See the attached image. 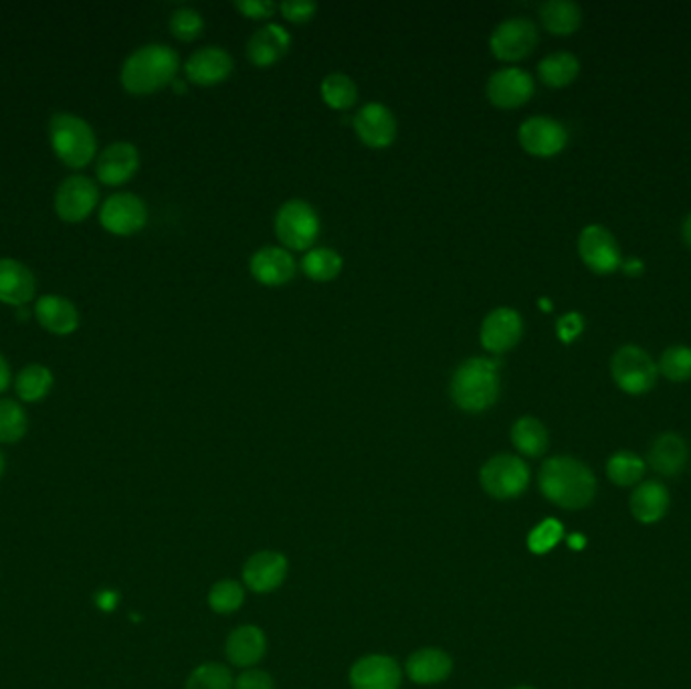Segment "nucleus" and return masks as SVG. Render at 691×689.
Wrapping results in <instances>:
<instances>
[{"label": "nucleus", "instance_id": "nucleus-1", "mask_svg": "<svg viewBox=\"0 0 691 689\" xmlns=\"http://www.w3.org/2000/svg\"><path fill=\"white\" fill-rule=\"evenodd\" d=\"M540 492L548 502L562 509H584L596 497V477L582 461L558 455L542 463L538 475Z\"/></svg>", "mask_w": 691, "mask_h": 689}, {"label": "nucleus", "instance_id": "nucleus-2", "mask_svg": "<svg viewBox=\"0 0 691 689\" xmlns=\"http://www.w3.org/2000/svg\"><path fill=\"white\" fill-rule=\"evenodd\" d=\"M179 53L169 45L150 43L136 49L121 67V85L132 96H150L176 82Z\"/></svg>", "mask_w": 691, "mask_h": 689}, {"label": "nucleus", "instance_id": "nucleus-3", "mask_svg": "<svg viewBox=\"0 0 691 689\" xmlns=\"http://www.w3.org/2000/svg\"><path fill=\"white\" fill-rule=\"evenodd\" d=\"M451 400L465 412H484L499 397V368L494 358L473 356L457 366L451 376Z\"/></svg>", "mask_w": 691, "mask_h": 689}, {"label": "nucleus", "instance_id": "nucleus-4", "mask_svg": "<svg viewBox=\"0 0 691 689\" xmlns=\"http://www.w3.org/2000/svg\"><path fill=\"white\" fill-rule=\"evenodd\" d=\"M48 140L53 152L69 169H85L96 158L94 128L69 111H60L48 120Z\"/></svg>", "mask_w": 691, "mask_h": 689}, {"label": "nucleus", "instance_id": "nucleus-5", "mask_svg": "<svg viewBox=\"0 0 691 689\" xmlns=\"http://www.w3.org/2000/svg\"><path fill=\"white\" fill-rule=\"evenodd\" d=\"M276 235L291 251L310 249L320 235V217L314 206L300 198L283 203L276 215Z\"/></svg>", "mask_w": 691, "mask_h": 689}, {"label": "nucleus", "instance_id": "nucleus-6", "mask_svg": "<svg viewBox=\"0 0 691 689\" xmlns=\"http://www.w3.org/2000/svg\"><path fill=\"white\" fill-rule=\"evenodd\" d=\"M611 376L623 392L639 397L655 387L659 370L649 352L639 346H623L611 358Z\"/></svg>", "mask_w": 691, "mask_h": 689}, {"label": "nucleus", "instance_id": "nucleus-7", "mask_svg": "<svg viewBox=\"0 0 691 689\" xmlns=\"http://www.w3.org/2000/svg\"><path fill=\"white\" fill-rule=\"evenodd\" d=\"M479 482L487 496L496 499L520 497L530 485V467L518 455L499 453L487 460L479 472Z\"/></svg>", "mask_w": 691, "mask_h": 689}, {"label": "nucleus", "instance_id": "nucleus-8", "mask_svg": "<svg viewBox=\"0 0 691 689\" xmlns=\"http://www.w3.org/2000/svg\"><path fill=\"white\" fill-rule=\"evenodd\" d=\"M538 45V26L523 17H514L496 26L489 36V49L494 57L506 63H518L532 55Z\"/></svg>", "mask_w": 691, "mask_h": 689}, {"label": "nucleus", "instance_id": "nucleus-9", "mask_svg": "<svg viewBox=\"0 0 691 689\" xmlns=\"http://www.w3.org/2000/svg\"><path fill=\"white\" fill-rule=\"evenodd\" d=\"M579 255L582 263L596 276L615 273L623 266V255L617 239L603 225H589L579 235Z\"/></svg>", "mask_w": 691, "mask_h": 689}, {"label": "nucleus", "instance_id": "nucleus-10", "mask_svg": "<svg viewBox=\"0 0 691 689\" xmlns=\"http://www.w3.org/2000/svg\"><path fill=\"white\" fill-rule=\"evenodd\" d=\"M99 223L111 235L130 237L133 233L144 229L148 223V206L136 194H111L99 211Z\"/></svg>", "mask_w": 691, "mask_h": 689}, {"label": "nucleus", "instance_id": "nucleus-11", "mask_svg": "<svg viewBox=\"0 0 691 689\" xmlns=\"http://www.w3.org/2000/svg\"><path fill=\"white\" fill-rule=\"evenodd\" d=\"M99 201V189L89 176L75 174L61 182L55 193L57 217L65 223H82L89 217Z\"/></svg>", "mask_w": 691, "mask_h": 689}, {"label": "nucleus", "instance_id": "nucleus-12", "mask_svg": "<svg viewBox=\"0 0 691 689\" xmlns=\"http://www.w3.org/2000/svg\"><path fill=\"white\" fill-rule=\"evenodd\" d=\"M536 85L532 75L520 67H506L494 73L487 85L485 96L492 106L499 109H516L526 106L532 99Z\"/></svg>", "mask_w": 691, "mask_h": 689}, {"label": "nucleus", "instance_id": "nucleus-13", "mask_svg": "<svg viewBox=\"0 0 691 689\" xmlns=\"http://www.w3.org/2000/svg\"><path fill=\"white\" fill-rule=\"evenodd\" d=\"M521 336H523V320H521L520 312L506 305L496 308L494 312L485 315L484 324L479 330L482 346L496 356L516 348L520 344Z\"/></svg>", "mask_w": 691, "mask_h": 689}, {"label": "nucleus", "instance_id": "nucleus-14", "mask_svg": "<svg viewBox=\"0 0 691 689\" xmlns=\"http://www.w3.org/2000/svg\"><path fill=\"white\" fill-rule=\"evenodd\" d=\"M520 146L532 157L550 158L560 154L569 144V132L560 121L533 116L523 121L518 132Z\"/></svg>", "mask_w": 691, "mask_h": 689}, {"label": "nucleus", "instance_id": "nucleus-15", "mask_svg": "<svg viewBox=\"0 0 691 689\" xmlns=\"http://www.w3.org/2000/svg\"><path fill=\"white\" fill-rule=\"evenodd\" d=\"M354 132L364 146L382 150L397 138V118L387 106L373 101L358 109L354 116Z\"/></svg>", "mask_w": 691, "mask_h": 689}, {"label": "nucleus", "instance_id": "nucleus-16", "mask_svg": "<svg viewBox=\"0 0 691 689\" xmlns=\"http://www.w3.org/2000/svg\"><path fill=\"white\" fill-rule=\"evenodd\" d=\"M235 63L229 51L223 47H203L194 51L184 65L186 79L201 87H213L229 79Z\"/></svg>", "mask_w": 691, "mask_h": 689}, {"label": "nucleus", "instance_id": "nucleus-17", "mask_svg": "<svg viewBox=\"0 0 691 689\" xmlns=\"http://www.w3.org/2000/svg\"><path fill=\"white\" fill-rule=\"evenodd\" d=\"M140 169V152L132 142H114L96 160L99 182L108 186H120L132 181Z\"/></svg>", "mask_w": 691, "mask_h": 689}, {"label": "nucleus", "instance_id": "nucleus-18", "mask_svg": "<svg viewBox=\"0 0 691 689\" xmlns=\"http://www.w3.org/2000/svg\"><path fill=\"white\" fill-rule=\"evenodd\" d=\"M288 558L279 552H257L242 567V581L253 593H273L288 577Z\"/></svg>", "mask_w": 691, "mask_h": 689}, {"label": "nucleus", "instance_id": "nucleus-19", "mask_svg": "<svg viewBox=\"0 0 691 689\" xmlns=\"http://www.w3.org/2000/svg\"><path fill=\"white\" fill-rule=\"evenodd\" d=\"M402 671L399 664L388 655H366L350 669L354 689H399Z\"/></svg>", "mask_w": 691, "mask_h": 689}, {"label": "nucleus", "instance_id": "nucleus-20", "mask_svg": "<svg viewBox=\"0 0 691 689\" xmlns=\"http://www.w3.org/2000/svg\"><path fill=\"white\" fill-rule=\"evenodd\" d=\"M249 269L261 286L279 288L295 278L298 263L293 255L283 247H263L251 257Z\"/></svg>", "mask_w": 691, "mask_h": 689}, {"label": "nucleus", "instance_id": "nucleus-21", "mask_svg": "<svg viewBox=\"0 0 691 689\" xmlns=\"http://www.w3.org/2000/svg\"><path fill=\"white\" fill-rule=\"evenodd\" d=\"M671 506L669 489L661 482L645 480L633 489L629 497V512L643 526H654L663 520Z\"/></svg>", "mask_w": 691, "mask_h": 689}, {"label": "nucleus", "instance_id": "nucleus-22", "mask_svg": "<svg viewBox=\"0 0 691 689\" xmlns=\"http://www.w3.org/2000/svg\"><path fill=\"white\" fill-rule=\"evenodd\" d=\"M33 271L11 257H0V302L21 308L35 298Z\"/></svg>", "mask_w": 691, "mask_h": 689}, {"label": "nucleus", "instance_id": "nucleus-23", "mask_svg": "<svg viewBox=\"0 0 691 689\" xmlns=\"http://www.w3.org/2000/svg\"><path fill=\"white\" fill-rule=\"evenodd\" d=\"M291 36L281 24L269 23L255 31L247 43V57L255 67H271L288 55Z\"/></svg>", "mask_w": 691, "mask_h": 689}, {"label": "nucleus", "instance_id": "nucleus-24", "mask_svg": "<svg viewBox=\"0 0 691 689\" xmlns=\"http://www.w3.org/2000/svg\"><path fill=\"white\" fill-rule=\"evenodd\" d=\"M690 460V449L678 433H663L657 437L649 449V465L657 475L676 477L685 470Z\"/></svg>", "mask_w": 691, "mask_h": 689}, {"label": "nucleus", "instance_id": "nucleus-25", "mask_svg": "<svg viewBox=\"0 0 691 689\" xmlns=\"http://www.w3.org/2000/svg\"><path fill=\"white\" fill-rule=\"evenodd\" d=\"M36 322L51 334L67 336L79 327V312L75 303L61 295H43L35 305Z\"/></svg>", "mask_w": 691, "mask_h": 689}, {"label": "nucleus", "instance_id": "nucleus-26", "mask_svg": "<svg viewBox=\"0 0 691 689\" xmlns=\"http://www.w3.org/2000/svg\"><path fill=\"white\" fill-rule=\"evenodd\" d=\"M266 633L255 625L237 627L227 639V657L237 667H251L266 655Z\"/></svg>", "mask_w": 691, "mask_h": 689}, {"label": "nucleus", "instance_id": "nucleus-27", "mask_svg": "<svg viewBox=\"0 0 691 689\" xmlns=\"http://www.w3.org/2000/svg\"><path fill=\"white\" fill-rule=\"evenodd\" d=\"M453 671V661L441 649H421L412 654L407 661V674L414 683L435 686L447 679Z\"/></svg>", "mask_w": 691, "mask_h": 689}, {"label": "nucleus", "instance_id": "nucleus-28", "mask_svg": "<svg viewBox=\"0 0 691 689\" xmlns=\"http://www.w3.org/2000/svg\"><path fill=\"white\" fill-rule=\"evenodd\" d=\"M540 21L552 35H572L582 24L581 7L572 0H548L540 7Z\"/></svg>", "mask_w": 691, "mask_h": 689}, {"label": "nucleus", "instance_id": "nucleus-29", "mask_svg": "<svg viewBox=\"0 0 691 689\" xmlns=\"http://www.w3.org/2000/svg\"><path fill=\"white\" fill-rule=\"evenodd\" d=\"M511 443L526 457H542L550 445V435L540 419L520 417L511 427Z\"/></svg>", "mask_w": 691, "mask_h": 689}, {"label": "nucleus", "instance_id": "nucleus-30", "mask_svg": "<svg viewBox=\"0 0 691 689\" xmlns=\"http://www.w3.org/2000/svg\"><path fill=\"white\" fill-rule=\"evenodd\" d=\"M579 73H581V61L566 51L552 53V55L540 61V65H538L540 82L548 87H554V89L572 84L579 77Z\"/></svg>", "mask_w": 691, "mask_h": 689}, {"label": "nucleus", "instance_id": "nucleus-31", "mask_svg": "<svg viewBox=\"0 0 691 689\" xmlns=\"http://www.w3.org/2000/svg\"><path fill=\"white\" fill-rule=\"evenodd\" d=\"M647 472V463L633 451H617L606 461V477L618 487L639 485Z\"/></svg>", "mask_w": 691, "mask_h": 689}, {"label": "nucleus", "instance_id": "nucleus-32", "mask_svg": "<svg viewBox=\"0 0 691 689\" xmlns=\"http://www.w3.org/2000/svg\"><path fill=\"white\" fill-rule=\"evenodd\" d=\"M53 388V375L43 364H29L14 378L17 397L23 402H39L45 399Z\"/></svg>", "mask_w": 691, "mask_h": 689}, {"label": "nucleus", "instance_id": "nucleus-33", "mask_svg": "<svg viewBox=\"0 0 691 689\" xmlns=\"http://www.w3.org/2000/svg\"><path fill=\"white\" fill-rule=\"evenodd\" d=\"M342 267H344V261L338 251L330 247H315L303 255V276L312 281H320V283L332 281L342 273Z\"/></svg>", "mask_w": 691, "mask_h": 689}, {"label": "nucleus", "instance_id": "nucleus-34", "mask_svg": "<svg viewBox=\"0 0 691 689\" xmlns=\"http://www.w3.org/2000/svg\"><path fill=\"white\" fill-rule=\"evenodd\" d=\"M320 94L327 108L346 111L358 101V87L346 73H330L320 85Z\"/></svg>", "mask_w": 691, "mask_h": 689}, {"label": "nucleus", "instance_id": "nucleus-35", "mask_svg": "<svg viewBox=\"0 0 691 689\" xmlns=\"http://www.w3.org/2000/svg\"><path fill=\"white\" fill-rule=\"evenodd\" d=\"M29 431V417L23 407L12 399H0V443L14 445Z\"/></svg>", "mask_w": 691, "mask_h": 689}, {"label": "nucleus", "instance_id": "nucleus-36", "mask_svg": "<svg viewBox=\"0 0 691 689\" xmlns=\"http://www.w3.org/2000/svg\"><path fill=\"white\" fill-rule=\"evenodd\" d=\"M659 375L666 376L671 383H685L691 378V348L688 346H671L667 348L659 363Z\"/></svg>", "mask_w": 691, "mask_h": 689}, {"label": "nucleus", "instance_id": "nucleus-37", "mask_svg": "<svg viewBox=\"0 0 691 689\" xmlns=\"http://www.w3.org/2000/svg\"><path fill=\"white\" fill-rule=\"evenodd\" d=\"M564 538V526L557 518H546L528 534V550L536 557L552 552Z\"/></svg>", "mask_w": 691, "mask_h": 689}, {"label": "nucleus", "instance_id": "nucleus-38", "mask_svg": "<svg viewBox=\"0 0 691 689\" xmlns=\"http://www.w3.org/2000/svg\"><path fill=\"white\" fill-rule=\"evenodd\" d=\"M245 601V591L241 584L235 581H220L208 593V605L220 615H229L239 611Z\"/></svg>", "mask_w": 691, "mask_h": 689}, {"label": "nucleus", "instance_id": "nucleus-39", "mask_svg": "<svg viewBox=\"0 0 691 689\" xmlns=\"http://www.w3.org/2000/svg\"><path fill=\"white\" fill-rule=\"evenodd\" d=\"M184 689H233V676L220 664H205L194 669Z\"/></svg>", "mask_w": 691, "mask_h": 689}, {"label": "nucleus", "instance_id": "nucleus-40", "mask_svg": "<svg viewBox=\"0 0 691 689\" xmlns=\"http://www.w3.org/2000/svg\"><path fill=\"white\" fill-rule=\"evenodd\" d=\"M170 31L179 41L188 43V41H194V39L203 35L205 19L201 12L188 9V7H182V9H176L170 14Z\"/></svg>", "mask_w": 691, "mask_h": 689}, {"label": "nucleus", "instance_id": "nucleus-41", "mask_svg": "<svg viewBox=\"0 0 691 689\" xmlns=\"http://www.w3.org/2000/svg\"><path fill=\"white\" fill-rule=\"evenodd\" d=\"M279 12L290 23L303 24L312 21L317 12V4L310 0H288L279 4Z\"/></svg>", "mask_w": 691, "mask_h": 689}, {"label": "nucleus", "instance_id": "nucleus-42", "mask_svg": "<svg viewBox=\"0 0 691 689\" xmlns=\"http://www.w3.org/2000/svg\"><path fill=\"white\" fill-rule=\"evenodd\" d=\"M235 9L247 19L261 21V19L273 17L279 11V4L271 2V0H239V2H235Z\"/></svg>", "mask_w": 691, "mask_h": 689}, {"label": "nucleus", "instance_id": "nucleus-43", "mask_svg": "<svg viewBox=\"0 0 691 689\" xmlns=\"http://www.w3.org/2000/svg\"><path fill=\"white\" fill-rule=\"evenodd\" d=\"M235 689H276L273 678L261 669H247L235 681Z\"/></svg>", "mask_w": 691, "mask_h": 689}, {"label": "nucleus", "instance_id": "nucleus-44", "mask_svg": "<svg viewBox=\"0 0 691 689\" xmlns=\"http://www.w3.org/2000/svg\"><path fill=\"white\" fill-rule=\"evenodd\" d=\"M584 330V317L576 312H570V314L562 315L558 320L557 332L562 342H572V340L579 338Z\"/></svg>", "mask_w": 691, "mask_h": 689}, {"label": "nucleus", "instance_id": "nucleus-45", "mask_svg": "<svg viewBox=\"0 0 691 689\" xmlns=\"http://www.w3.org/2000/svg\"><path fill=\"white\" fill-rule=\"evenodd\" d=\"M94 603H96L99 611L111 613V611H116V606L120 603V594L116 593V591H111V589H101V591L94 596Z\"/></svg>", "mask_w": 691, "mask_h": 689}, {"label": "nucleus", "instance_id": "nucleus-46", "mask_svg": "<svg viewBox=\"0 0 691 689\" xmlns=\"http://www.w3.org/2000/svg\"><path fill=\"white\" fill-rule=\"evenodd\" d=\"M12 383L11 366L7 363V358L0 354V392L9 390Z\"/></svg>", "mask_w": 691, "mask_h": 689}, {"label": "nucleus", "instance_id": "nucleus-47", "mask_svg": "<svg viewBox=\"0 0 691 689\" xmlns=\"http://www.w3.org/2000/svg\"><path fill=\"white\" fill-rule=\"evenodd\" d=\"M570 550H584L586 548V536L584 534H570L566 538Z\"/></svg>", "mask_w": 691, "mask_h": 689}, {"label": "nucleus", "instance_id": "nucleus-48", "mask_svg": "<svg viewBox=\"0 0 691 689\" xmlns=\"http://www.w3.org/2000/svg\"><path fill=\"white\" fill-rule=\"evenodd\" d=\"M681 237H683V243L688 245L691 249V213L688 215V218L683 220V227H681Z\"/></svg>", "mask_w": 691, "mask_h": 689}, {"label": "nucleus", "instance_id": "nucleus-49", "mask_svg": "<svg viewBox=\"0 0 691 689\" xmlns=\"http://www.w3.org/2000/svg\"><path fill=\"white\" fill-rule=\"evenodd\" d=\"M641 269L643 266L639 261H637V259H630V263L627 266V271H629L630 276H637Z\"/></svg>", "mask_w": 691, "mask_h": 689}, {"label": "nucleus", "instance_id": "nucleus-50", "mask_svg": "<svg viewBox=\"0 0 691 689\" xmlns=\"http://www.w3.org/2000/svg\"><path fill=\"white\" fill-rule=\"evenodd\" d=\"M4 467H7V461H4V455H2V451H0V477H2V473H4Z\"/></svg>", "mask_w": 691, "mask_h": 689}, {"label": "nucleus", "instance_id": "nucleus-51", "mask_svg": "<svg viewBox=\"0 0 691 689\" xmlns=\"http://www.w3.org/2000/svg\"><path fill=\"white\" fill-rule=\"evenodd\" d=\"M514 689H536V688H530V686H520V688H514Z\"/></svg>", "mask_w": 691, "mask_h": 689}]
</instances>
